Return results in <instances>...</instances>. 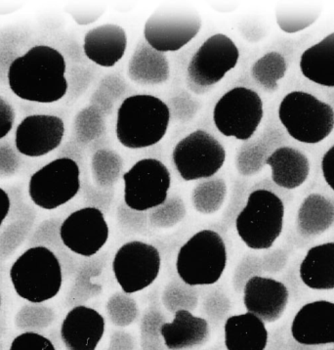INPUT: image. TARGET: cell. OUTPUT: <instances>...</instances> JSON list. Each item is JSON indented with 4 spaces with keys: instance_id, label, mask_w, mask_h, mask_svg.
Here are the masks:
<instances>
[{
    "instance_id": "1",
    "label": "cell",
    "mask_w": 334,
    "mask_h": 350,
    "mask_svg": "<svg viewBox=\"0 0 334 350\" xmlns=\"http://www.w3.org/2000/svg\"><path fill=\"white\" fill-rule=\"evenodd\" d=\"M67 64L60 51L48 45H35L16 59L8 72V85L25 101L51 104L67 94Z\"/></svg>"
},
{
    "instance_id": "2",
    "label": "cell",
    "mask_w": 334,
    "mask_h": 350,
    "mask_svg": "<svg viewBox=\"0 0 334 350\" xmlns=\"http://www.w3.org/2000/svg\"><path fill=\"white\" fill-rule=\"evenodd\" d=\"M169 120V107L158 97H127L117 111V140L129 149L154 146L165 137Z\"/></svg>"
},
{
    "instance_id": "3",
    "label": "cell",
    "mask_w": 334,
    "mask_h": 350,
    "mask_svg": "<svg viewBox=\"0 0 334 350\" xmlns=\"http://www.w3.org/2000/svg\"><path fill=\"white\" fill-rule=\"evenodd\" d=\"M10 279L20 297L33 304H42L60 292L62 268L58 258L47 247H31L13 263Z\"/></svg>"
},
{
    "instance_id": "4",
    "label": "cell",
    "mask_w": 334,
    "mask_h": 350,
    "mask_svg": "<svg viewBox=\"0 0 334 350\" xmlns=\"http://www.w3.org/2000/svg\"><path fill=\"white\" fill-rule=\"evenodd\" d=\"M279 119L293 139L317 144L333 133L334 109L311 93L292 92L281 100Z\"/></svg>"
},
{
    "instance_id": "5",
    "label": "cell",
    "mask_w": 334,
    "mask_h": 350,
    "mask_svg": "<svg viewBox=\"0 0 334 350\" xmlns=\"http://www.w3.org/2000/svg\"><path fill=\"white\" fill-rule=\"evenodd\" d=\"M285 204L267 189L254 190L236 219V228L245 244L252 250H268L281 236Z\"/></svg>"
},
{
    "instance_id": "6",
    "label": "cell",
    "mask_w": 334,
    "mask_h": 350,
    "mask_svg": "<svg viewBox=\"0 0 334 350\" xmlns=\"http://www.w3.org/2000/svg\"><path fill=\"white\" fill-rule=\"evenodd\" d=\"M226 265V245L221 236L212 230H202L182 245L176 269L187 285H212L221 278Z\"/></svg>"
},
{
    "instance_id": "7",
    "label": "cell",
    "mask_w": 334,
    "mask_h": 350,
    "mask_svg": "<svg viewBox=\"0 0 334 350\" xmlns=\"http://www.w3.org/2000/svg\"><path fill=\"white\" fill-rule=\"evenodd\" d=\"M263 115V101L258 93L238 86L218 100L213 110V120L223 135L249 141L258 131Z\"/></svg>"
},
{
    "instance_id": "8",
    "label": "cell",
    "mask_w": 334,
    "mask_h": 350,
    "mask_svg": "<svg viewBox=\"0 0 334 350\" xmlns=\"http://www.w3.org/2000/svg\"><path fill=\"white\" fill-rule=\"evenodd\" d=\"M240 50L229 36L208 38L191 59L187 69L189 88L204 94L238 65Z\"/></svg>"
},
{
    "instance_id": "9",
    "label": "cell",
    "mask_w": 334,
    "mask_h": 350,
    "mask_svg": "<svg viewBox=\"0 0 334 350\" xmlns=\"http://www.w3.org/2000/svg\"><path fill=\"white\" fill-rule=\"evenodd\" d=\"M201 25V16L195 9L182 6L158 8L145 24V40L161 53L178 51L197 36Z\"/></svg>"
},
{
    "instance_id": "10",
    "label": "cell",
    "mask_w": 334,
    "mask_h": 350,
    "mask_svg": "<svg viewBox=\"0 0 334 350\" xmlns=\"http://www.w3.org/2000/svg\"><path fill=\"white\" fill-rule=\"evenodd\" d=\"M81 170L72 159L58 158L50 161L31 175L29 195L31 201L52 211L74 199L81 189Z\"/></svg>"
},
{
    "instance_id": "11",
    "label": "cell",
    "mask_w": 334,
    "mask_h": 350,
    "mask_svg": "<svg viewBox=\"0 0 334 350\" xmlns=\"http://www.w3.org/2000/svg\"><path fill=\"white\" fill-rule=\"evenodd\" d=\"M172 158L184 180H199L219 172L226 160V151L219 141L199 129L177 143Z\"/></svg>"
},
{
    "instance_id": "12",
    "label": "cell",
    "mask_w": 334,
    "mask_h": 350,
    "mask_svg": "<svg viewBox=\"0 0 334 350\" xmlns=\"http://www.w3.org/2000/svg\"><path fill=\"white\" fill-rule=\"evenodd\" d=\"M124 180L126 206L142 213L165 203L171 176L161 161L144 159L124 174Z\"/></svg>"
},
{
    "instance_id": "13",
    "label": "cell",
    "mask_w": 334,
    "mask_h": 350,
    "mask_svg": "<svg viewBox=\"0 0 334 350\" xmlns=\"http://www.w3.org/2000/svg\"><path fill=\"white\" fill-rule=\"evenodd\" d=\"M161 256L154 245L133 241L120 247L113 261V271L126 294L140 292L154 283L161 270Z\"/></svg>"
},
{
    "instance_id": "14",
    "label": "cell",
    "mask_w": 334,
    "mask_h": 350,
    "mask_svg": "<svg viewBox=\"0 0 334 350\" xmlns=\"http://www.w3.org/2000/svg\"><path fill=\"white\" fill-rule=\"evenodd\" d=\"M63 244L79 256L89 258L106 245L109 226L99 208H84L74 211L60 226Z\"/></svg>"
},
{
    "instance_id": "15",
    "label": "cell",
    "mask_w": 334,
    "mask_h": 350,
    "mask_svg": "<svg viewBox=\"0 0 334 350\" xmlns=\"http://www.w3.org/2000/svg\"><path fill=\"white\" fill-rule=\"evenodd\" d=\"M64 135L65 124L57 116H28L16 129L15 147L23 156L38 158L60 146Z\"/></svg>"
},
{
    "instance_id": "16",
    "label": "cell",
    "mask_w": 334,
    "mask_h": 350,
    "mask_svg": "<svg viewBox=\"0 0 334 350\" xmlns=\"http://www.w3.org/2000/svg\"><path fill=\"white\" fill-rule=\"evenodd\" d=\"M293 338L304 345L334 343V304L317 301L305 304L295 315Z\"/></svg>"
},
{
    "instance_id": "17",
    "label": "cell",
    "mask_w": 334,
    "mask_h": 350,
    "mask_svg": "<svg viewBox=\"0 0 334 350\" xmlns=\"http://www.w3.org/2000/svg\"><path fill=\"white\" fill-rule=\"evenodd\" d=\"M288 288L281 282L253 276L244 288V304L249 312L263 322L277 321L285 312L288 302Z\"/></svg>"
},
{
    "instance_id": "18",
    "label": "cell",
    "mask_w": 334,
    "mask_h": 350,
    "mask_svg": "<svg viewBox=\"0 0 334 350\" xmlns=\"http://www.w3.org/2000/svg\"><path fill=\"white\" fill-rule=\"evenodd\" d=\"M105 327L103 316L95 309L76 306L64 319L61 338L68 350H96L103 338Z\"/></svg>"
},
{
    "instance_id": "19",
    "label": "cell",
    "mask_w": 334,
    "mask_h": 350,
    "mask_svg": "<svg viewBox=\"0 0 334 350\" xmlns=\"http://www.w3.org/2000/svg\"><path fill=\"white\" fill-rule=\"evenodd\" d=\"M127 36L124 28L106 24L90 29L84 36L85 56L101 67H113L126 53Z\"/></svg>"
},
{
    "instance_id": "20",
    "label": "cell",
    "mask_w": 334,
    "mask_h": 350,
    "mask_svg": "<svg viewBox=\"0 0 334 350\" xmlns=\"http://www.w3.org/2000/svg\"><path fill=\"white\" fill-rule=\"evenodd\" d=\"M161 335L170 350H185L202 345L209 336L208 323L195 317L190 311L180 309L175 312L173 321L161 326Z\"/></svg>"
},
{
    "instance_id": "21",
    "label": "cell",
    "mask_w": 334,
    "mask_h": 350,
    "mask_svg": "<svg viewBox=\"0 0 334 350\" xmlns=\"http://www.w3.org/2000/svg\"><path fill=\"white\" fill-rule=\"evenodd\" d=\"M265 165L271 167L273 183L283 189H296L310 174L306 154L292 147H279L268 157Z\"/></svg>"
},
{
    "instance_id": "22",
    "label": "cell",
    "mask_w": 334,
    "mask_h": 350,
    "mask_svg": "<svg viewBox=\"0 0 334 350\" xmlns=\"http://www.w3.org/2000/svg\"><path fill=\"white\" fill-rule=\"evenodd\" d=\"M225 345L228 350H265V323L251 312L232 316L225 323Z\"/></svg>"
},
{
    "instance_id": "23",
    "label": "cell",
    "mask_w": 334,
    "mask_h": 350,
    "mask_svg": "<svg viewBox=\"0 0 334 350\" xmlns=\"http://www.w3.org/2000/svg\"><path fill=\"white\" fill-rule=\"evenodd\" d=\"M299 67L309 81L334 88V33L307 49L300 58Z\"/></svg>"
},
{
    "instance_id": "24",
    "label": "cell",
    "mask_w": 334,
    "mask_h": 350,
    "mask_svg": "<svg viewBox=\"0 0 334 350\" xmlns=\"http://www.w3.org/2000/svg\"><path fill=\"white\" fill-rule=\"evenodd\" d=\"M299 273L307 287L313 290H333L334 243L311 247L300 265Z\"/></svg>"
},
{
    "instance_id": "25",
    "label": "cell",
    "mask_w": 334,
    "mask_h": 350,
    "mask_svg": "<svg viewBox=\"0 0 334 350\" xmlns=\"http://www.w3.org/2000/svg\"><path fill=\"white\" fill-rule=\"evenodd\" d=\"M128 76L140 84H160L169 77V63L165 54L156 51L145 40L134 52L128 64Z\"/></svg>"
},
{
    "instance_id": "26",
    "label": "cell",
    "mask_w": 334,
    "mask_h": 350,
    "mask_svg": "<svg viewBox=\"0 0 334 350\" xmlns=\"http://www.w3.org/2000/svg\"><path fill=\"white\" fill-rule=\"evenodd\" d=\"M334 222V204L320 194H310L297 213V230L303 237L324 233Z\"/></svg>"
},
{
    "instance_id": "27",
    "label": "cell",
    "mask_w": 334,
    "mask_h": 350,
    "mask_svg": "<svg viewBox=\"0 0 334 350\" xmlns=\"http://www.w3.org/2000/svg\"><path fill=\"white\" fill-rule=\"evenodd\" d=\"M283 131L276 127L266 129L263 135L258 139L245 141L244 146L240 148L237 158V167L240 174L251 175L258 172L266 160L285 142Z\"/></svg>"
},
{
    "instance_id": "28",
    "label": "cell",
    "mask_w": 334,
    "mask_h": 350,
    "mask_svg": "<svg viewBox=\"0 0 334 350\" xmlns=\"http://www.w3.org/2000/svg\"><path fill=\"white\" fill-rule=\"evenodd\" d=\"M288 64L285 57L273 51L258 59L251 67V77L267 92H274L279 88V81L285 77Z\"/></svg>"
},
{
    "instance_id": "29",
    "label": "cell",
    "mask_w": 334,
    "mask_h": 350,
    "mask_svg": "<svg viewBox=\"0 0 334 350\" xmlns=\"http://www.w3.org/2000/svg\"><path fill=\"white\" fill-rule=\"evenodd\" d=\"M26 33L15 29H0V83H8V72L16 59L22 55Z\"/></svg>"
},
{
    "instance_id": "30",
    "label": "cell",
    "mask_w": 334,
    "mask_h": 350,
    "mask_svg": "<svg viewBox=\"0 0 334 350\" xmlns=\"http://www.w3.org/2000/svg\"><path fill=\"white\" fill-rule=\"evenodd\" d=\"M106 126L103 115L95 106L84 108L77 113L74 122V133L77 143L88 144L104 133Z\"/></svg>"
},
{
    "instance_id": "31",
    "label": "cell",
    "mask_w": 334,
    "mask_h": 350,
    "mask_svg": "<svg viewBox=\"0 0 334 350\" xmlns=\"http://www.w3.org/2000/svg\"><path fill=\"white\" fill-rule=\"evenodd\" d=\"M226 192V184L223 179L216 178L199 184L193 194L195 208L202 213H214L221 206Z\"/></svg>"
},
{
    "instance_id": "32",
    "label": "cell",
    "mask_w": 334,
    "mask_h": 350,
    "mask_svg": "<svg viewBox=\"0 0 334 350\" xmlns=\"http://www.w3.org/2000/svg\"><path fill=\"white\" fill-rule=\"evenodd\" d=\"M320 9L279 8L276 12L277 24L286 33H295L312 26L319 19Z\"/></svg>"
},
{
    "instance_id": "33",
    "label": "cell",
    "mask_w": 334,
    "mask_h": 350,
    "mask_svg": "<svg viewBox=\"0 0 334 350\" xmlns=\"http://www.w3.org/2000/svg\"><path fill=\"white\" fill-rule=\"evenodd\" d=\"M122 168V158L115 152L99 150L93 156V174L101 185L115 183Z\"/></svg>"
},
{
    "instance_id": "34",
    "label": "cell",
    "mask_w": 334,
    "mask_h": 350,
    "mask_svg": "<svg viewBox=\"0 0 334 350\" xmlns=\"http://www.w3.org/2000/svg\"><path fill=\"white\" fill-rule=\"evenodd\" d=\"M124 81L117 77H107L91 98V105L96 107L102 113H110L115 100L124 94Z\"/></svg>"
},
{
    "instance_id": "35",
    "label": "cell",
    "mask_w": 334,
    "mask_h": 350,
    "mask_svg": "<svg viewBox=\"0 0 334 350\" xmlns=\"http://www.w3.org/2000/svg\"><path fill=\"white\" fill-rule=\"evenodd\" d=\"M9 350H56L53 343L44 336L27 332L16 336Z\"/></svg>"
},
{
    "instance_id": "36",
    "label": "cell",
    "mask_w": 334,
    "mask_h": 350,
    "mask_svg": "<svg viewBox=\"0 0 334 350\" xmlns=\"http://www.w3.org/2000/svg\"><path fill=\"white\" fill-rule=\"evenodd\" d=\"M18 153L9 143H0V176H10L19 170L21 158Z\"/></svg>"
},
{
    "instance_id": "37",
    "label": "cell",
    "mask_w": 334,
    "mask_h": 350,
    "mask_svg": "<svg viewBox=\"0 0 334 350\" xmlns=\"http://www.w3.org/2000/svg\"><path fill=\"white\" fill-rule=\"evenodd\" d=\"M15 111L13 106L3 97L0 96V140L12 131L15 122Z\"/></svg>"
},
{
    "instance_id": "38",
    "label": "cell",
    "mask_w": 334,
    "mask_h": 350,
    "mask_svg": "<svg viewBox=\"0 0 334 350\" xmlns=\"http://www.w3.org/2000/svg\"><path fill=\"white\" fill-rule=\"evenodd\" d=\"M322 172L327 185L334 191V145L322 157Z\"/></svg>"
},
{
    "instance_id": "39",
    "label": "cell",
    "mask_w": 334,
    "mask_h": 350,
    "mask_svg": "<svg viewBox=\"0 0 334 350\" xmlns=\"http://www.w3.org/2000/svg\"><path fill=\"white\" fill-rule=\"evenodd\" d=\"M11 200L5 190L0 187V226L10 213Z\"/></svg>"
},
{
    "instance_id": "40",
    "label": "cell",
    "mask_w": 334,
    "mask_h": 350,
    "mask_svg": "<svg viewBox=\"0 0 334 350\" xmlns=\"http://www.w3.org/2000/svg\"><path fill=\"white\" fill-rule=\"evenodd\" d=\"M76 142L74 141H70L67 144L65 145L59 153V158H69L72 159L74 161H76V158L79 156V149Z\"/></svg>"
},
{
    "instance_id": "41",
    "label": "cell",
    "mask_w": 334,
    "mask_h": 350,
    "mask_svg": "<svg viewBox=\"0 0 334 350\" xmlns=\"http://www.w3.org/2000/svg\"><path fill=\"white\" fill-rule=\"evenodd\" d=\"M327 97H329V99L331 100V104H333V108L334 107V88L333 92H329V94L327 95Z\"/></svg>"
},
{
    "instance_id": "42",
    "label": "cell",
    "mask_w": 334,
    "mask_h": 350,
    "mask_svg": "<svg viewBox=\"0 0 334 350\" xmlns=\"http://www.w3.org/2000/svg\"><path fill=\"white\" fill-rule=\"evenodd\" d=\"M0 304H1V297H0Z\"/></svg>"
}]
</instances>
